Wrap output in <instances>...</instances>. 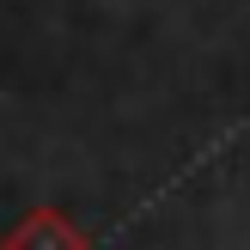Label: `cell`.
<instances>
[{
	"label": "cell",
	"instance_id": "obj_1",
	"mask_svg": "<svg viewBox=\"0 0 250 250\" xmlns=\"http://www.w3.org/2000/svg\"><path fill=\"white\" fill-rule=\"evenodd\" d=\"M6 250H85V238H80L61 214H31V220L6 238Z\"/></svg>",
	"mask_w": 250,
	"mask_h": 250
}]
</instances>
